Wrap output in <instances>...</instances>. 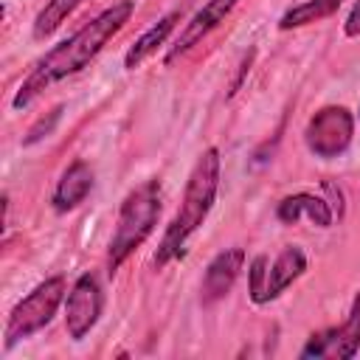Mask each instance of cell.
<instances>
[{
    "mask_svg": "<svg viewBox=\"0 0 360 360\" xmlns=\"http://www.w3.org/2000/svg\"><path fill=\"white\" fill-rule=\"evenodd\" d=\"M219 180H222V158H219L217 146H208V149H202L197 155V160H194V166L188 172L186 188H183L180 208L172 217V222L166 225L163 239H160V245H158V250L152 256L155 270H163L169 262L186 256L188 239L205 225V219H208V214H211V208L217 202Z\"/></svg>",
    "mask_w": 360,
    "mask_h": 360,
    "instance_id": "7a4b0ae2",
    "label": "cell"
},
{
    "mask_svg": "<svg viewBox=\"0 0 360 360\" xmlns=\"http://www.w3.org/2000/svg\"><path fill=\"white\" fill-rule=\"evenodd\" d=\"M180 20H183L180 8H172V11H166L158 22H152V25L127 48V53H124V68H127V70H138L149 56H155V53L166 45V39L174 34V28H177Z\"/></svg>",
    "mask_w": 360,
    "mask_h": 360,
    "instance_id": "4fadbf2b",
    "label": "cell"
},
{
    "mask_svg": "<svg viewBox=\"0 0 360 360\" xmlns=\"http://www.w3.org/2000/svg\"><path fill=\"white\" fill-rule=\"evenodd\" d=\"M104 312V292L93 273H82L65 295V332L70 340H84Z\"/></svg>",
    "mask_w": 360,
    "mask_h": 360,
    "instance_id": "ba28073f",
    "label": "cell"
},
{
    "mask_svg": "<svg viewBox=\"0 0 360 360\" xmlns=\"http://www.w3.org/2000/svg\"><path fill=\"white\" fill-rule=\"evenodd\" d=\"M132 14H135V0H118V3L107 6L104 11H98L90 22L76 28L70 37H65L59 45H53L20 82V87L11 98V110L31 107L48 87L84 70L104 51V45L129 22Z\"/></svg>",
    "mask_w": 360,
    "mask_h": 360,
    "instance_id": "6da1fadb",
    "label": "cell"
},
{
    "mask_svg": "<svg viewBox=\"0 0 360 360\" xmlns=\"http://www.w3.org/2000/svg\"><path fill=\"white\" fill-rule=\"evenodd\" d=\"M307 273V253L298 245H287L270 262L264 253L253 256L248 264V295L256 307L276 301Z\"/></svg>",
    "mask_w": 360,
    "mask_h": 360,
    "instance_id": "5b68a950",
    "label": "cell"
},
{
    "mask_svg": "<svg viewBox=\"0 0 360 360\" xmlns=\"http://www.w3.org/2000/svg\"><path fill=\"white\" fill-rule=\"evenodd\" d=\"M357 118H360V107H357Z\"/></svg>",
    "mask_w": 360,
    "mask_h": 360,
    "instance_id": "ac0fdd59",
    "label": "cell"
},
{
    "mask_svg": "<svg viewBox=\"0 0 360 360\" xmlns=\"http://www.w3.org/2000/svg\"><path fill=\"white\" fill-rule=\"evenodd\" d=\"M360 352V290L352 295L343 323L312 332L301 346V360H352Z\"/></svg>",
    "mask_w": 360,
    "mask_h": 360,
    "instance_id": "52a82bcc",
    "label": "cell"
},
{
    "mask_svg": "<svg viewBox=\"0 0 360 360\" xmlns=\"http://www.w3.org/2000/svg\"><path fill=\"white\" fill-rule=\"evenodd\" d=\"M163 211V188L158 177H149L127 191L118 205L115 231L107 245V273L112 276L155 231Z\"/></svg>",
    "mask_w": 360,
    "mask_h": 360,
    "instance_id": "3957f363",
    "label": "cell"
},
{
    "mask_svg": "<svg viewBox=\"0 0 360 360\" xmlns=\"http://www.w3.org/2000/svg\"><path fill=\"white\" fill-rule=\"evenodd\" d=\"M65 295H68L65 276H51L45 281H39L28 295H22L6 318L3 349L11 352L17 343H22L31 335H37L39 329H45L53 321V315L59 312V307H65Z\"/></svg>",
    "mask_w": 360,
    "mask_h": 360,
    "instance_id": "277c9868",
    "label": "cell"
},
{
    "mask_svg": "<svg viewBox=\"0 0 360 360\" xmlns=\"http://www.w3.org/2000/svg\"><path fill=\"white\" fill-rule=\"evenodd\" d=\"M62 110H65V107H62V104H56L48 115H42V118L28 129V135L22 138V146H34V143H39L42 138H48V135L56 129V124H59V118H62Z\"/></svg>",
    "mask_w": 360,
    "mask_h": 360,
    "instance_id": "2e32d148",
    "label": "cell"
},
{
    "mask_svg": "<svg viewBox=\"0 0 360 360\" xmlns=\"http://www.w3.org/2000/svg\"><path fill=\"white\" fill-rule=\"evenodd\" d=\"M276 217L284 225H295L301 217H307L312 225L329 228L335 222V208H332L329 200H323V197H318L312 191H295V194H287V197L278 200Z\"/></svg>",
    "mask_w": 360,
    "mask_h": 360,
    "instance_id": "7c38bea8",
    "label": "cell"
},
{
    "mask_svg": "<svg viewBox=\"0 0 360 360\" xmlns=\"http://www.w3.org/2000/svg\"><path fill=\"white\" fill-rule=\"evenodd\" d=\"M346 0H301L295 6H290L281 17H278V31H295L304 25H315L329 20L332 14H338V8Z\"/></svg>",
    "mask_w": 360,
    "mask_h": 360,
    "instance_id": "5bb4252c",
    "label": "cell"
},
{
    "mask_svg": "<svg viewBox=\"0 0 360 360\" xmlns=\"http://www.w3.org/2000/svg\"><path fill=\"white\" fill-rule=\"evenodd\" d=\"M343 34H346L349 39H357V37H360V0L352 3V11H349V17H346V22H343Z\"/></svg>",
    "mask_w": 360,
    "mask_h": 360,
    "instance_id": "e0dca14e",
    "label": "cell"
},
{
    "mask_svg": "<svg viewBox=\"0 0 360 360\" xmlns=\"http://www.w3.org/2000/svg\"><path fill=\"white\" fill-rule=\"evenodd\" d=\"M245 267V250L242 248H225L219 250L208 264H205V273H202V284H200V301L205 307L222 301L231 287L236 284L239 273Z\"/></svg>",
    "mask_w": 360,
    "mask_h": 360,
    "instance_id": "30bf717a",
    "label": "cell"
},
{
    "mask_svg": "<svg viewBox=\"0 0 360 360\" xmlns=\"http://www.w3.org/2000/svg\"><path fill=\"white\" fill-rule=\"evenodd\" d=\"M236 3H239V0H208V3L183 25V31H180L177 39H174V45L166 51L163 65H172L174 59H180L183 53H188L194 45H200L214 28H219V25L225 22V17L236 8Z\"/></svg>",
    "mask_w": 360,
    "mask_h": 360,
    "instance_id": "9c48e42d",
    "label": "cell"
},
{
    "mask_svg": "<svg viewBox=\"0 0 360 360\" xmlns=\"http://www.w3.org/2000/svg\"><path fill=\"white\" fill-rule=\"evenodd\" d=\"M84 0H45V6L37 11L34 17V25H31V34L34 39H45L51 37Z\"/></svg>",
    "mask_w": 360,
    "mask_h": 360,
    "instance_id": "9a60e30c",
    "label": "cell"
},
{
    "mask_svg": "<svg viewBox=\"0 0 360 360\" xmlns=\"http://www.w3.org/2000/svg\"><path fill=\"white\" fill-rule=\"evenodd\" d=\"M93 186H96V172H93V166H90L87 160L76 158V160L59 174L56 186H53V194H51V208H53L56 214H70V211H76V208L87 200V194L93 191Z\"/></svg>",
    "mask_w": 360,
    "mask_h": 360,
    "instance_id": "8fae6325",
    "label": "cell"
},
{
    "mask_svg": "<svg viewBox=\"0 0 360 360\" xmlns=\"http://www.w3.org/2000/svg\"><path fill=\"white\" fill-rule=\"evenodd\" d=\"M352 138H354V112L343 104H323L309 115L304 127V143L321 160H335L346 155Z\"/></svg>",
    "mask_w": 360,
    "mask_h": 360,
    "instance_id": "8992f818",
    "label": "cell"
}]
</instances>
